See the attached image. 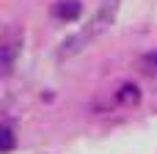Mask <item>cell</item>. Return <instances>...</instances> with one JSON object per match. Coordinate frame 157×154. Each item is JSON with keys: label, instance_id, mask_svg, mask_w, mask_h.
Here are the masks:
<instances>
[{"label": "cell", "instance_id": "cell-6", "mask_svg": "<svg viewBox=\"0 0 157 154\" xmlns=\"http://www.w3.org/2000/svg\"><path fill=\"white\" fill-rule=\"evenodd\" d=\"M14 149V135L11 127H0V152H11Z\"/></svg>", "mask_w": 157, "mask_h": 154}, {"label": "cell", "instance_id": "cell-2", "mask_svg": "<svg viewBox=\"0 0 157 154\" xmlns=\"http://www.w3.org/2000/svg\"><path fill=\"white\" fill-rule=\"evenodd\" d=\"M19 50H22V33H19L17 28H8V30H6V39H3V44H0V72H3V74L11 72V66H14Z\"/></svg>", "mask_w": 157, "mask_h": 154}, {"label": "cell", "instance_id": "cell-5", "mask_svg": "<svg viewBox=\"0 0 157 154\" xmlns=\"http://www.w3.org/2000/svg\"><path fill=\"white\" fill-rule=\"evenodd\" d=\"M138 69H141L144 74H149V77H157V50L138 58Z\"/></svg>", "mask_w": 157, "mask_h": 154}, {"label": "cell", "instance_id": "cell-4", "mask_svg": "<svg viewBox=\"0 0 157 154\" xmlns=\"http://www.w3.org/2000/svg\"><path fill=\"white\" fill-rule=\"evenodd\" d=\"M121 105H135L138 99H141V94H138V85H132V83H124L121 88H119V96H116Z\"/></svg>", "mask_w": 157, "mask_h": 154}, {"label": "cell", "instance_id": "cell-3", "mask_svg": "<svg viewBox=\"0 0 157 154\" xmlns=\"http://www.w3.org/2000/svg\"><path fill=\"white\" fill-rule=\"evenodd\" d=\"M80 11H83L80 0H58V3L52 6V14H55L58 19H66V22L77 19V17H80Z\"/></svg>", "mask_w": 157, "mask_h": 154}, {"label": "cell", "instance_id": "cell-1", "mask_svg": "<svg viewBox=\"0 0 157 154\" xmlns=\"http://www.w3.org/2000/svg\"><path fill=\"white\" fill-rule=\"evenodd\" d=\"M116 14H119V0H102L99 8H97V14H94V19H91L80 33H75L69 41H63L58 55H61V58H72V55H77L86 44H91L97 36H102V33L113 25Z\"/></svg>", "mask_w": 157, "mask_h": 154}]
</instances>
